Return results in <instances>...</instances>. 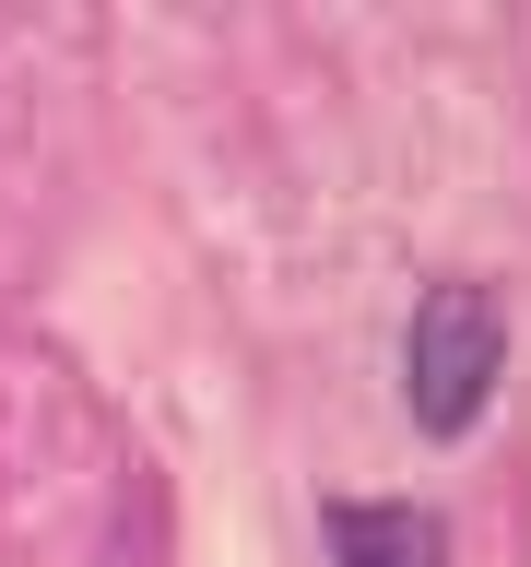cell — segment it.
<instances>
[{
    "label": "cell",
    "mask_w": 531,
    "mask_h": 567,
    "mask_svg": "<svg viewBox=\"0 0 531 567\" xmlns=\"http://www.w3.org/2000/svg\"><path fill=\"white\" fill-rule=\"evenodd\" d=\"M508 379V308H496L485 284H425L414 319H402V402H414L425 437H460V425L496 402Z\"/></svg>",
    "instance_id": "6da1fadb"
},
{
    "label": "cell",
    "mask_w": 531,
    "mask_h": 567,
    "mask_svg": "<svg viewBox=\"0 0 531 567\" xmlns=\"http://www.w3.org/2000/svg\"><path fill=\"white\" fill-rule=\"evenodd\" d=\"M331 556L343 567H449V520L414 508V496H389V508L343 496V508H331Z\"/></svg>",
    "instance_id": "7a4b0ae2"
}]
</instances>
